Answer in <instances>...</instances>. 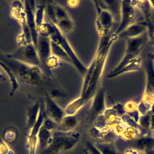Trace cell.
<instances>
[{"instance_id":"cell-1","label":"cell","mask_w":154,"mask_h":154,"mask_svg":"<svg viewBox=\"0 0 154 154\" xmlns=\"http://www.w3.org/2000/svg\"><path fill=\"white\" fill-rule=\"evenodd\" d=\"M61 134L52 136L46 148L47 152L57 154L69 151L74 148L79 139L77 134L75 135L65 134L66 133L64 132Z\"/></svg>"},{"instance_id":"cell-2","label":"cell","mask_w":154,"mask_h":154,"mask_svg":"<svg viewBox=\"0 0 154 154\" xmlns=\"http://www.w3.org/2000/svg\"><path fill=\"white\" fill-rule=\"evenodd\" d=\"M77 125L76 119L73 117L63 118L61 122V130L63 131H69L70 129L75 127Z\"/></svg>"},{"instance_id":"cell-3","label":"cell","mask_w":154,"mask_h":154,"mask_svg":"<svg viewBox=\"0 0 154 154\" xmlns=\"http://www.w3.org/2000/svg\"><path fill=\"white\" fill-rule=\"evenodd\" d=\"M95 147L102 154H119V153L115 151L112 146L108 145L107 144L101 143L96 144Z\"/></svg>"},{"instance_id":"cell-4","label":"cell","mask_w":154,"mask_h":154,"mask_svg":"<svg viewBox=\"0 0 154 154\" xmlns=\"http://www.w3.org/2000/svg\"><path fill=\"white\" fill-rule=\"evenodd\" d=\"M86 149H87V151L90 154H102L99 152L98 149L95 147V146L89 142L86 143Z\"/></svg>"},{"instance_id":"cell-5","label":"cell","mask_w":154,"mask_h":154,"mask_svg":"<svg viewBox=\"0 0 154 154\" xmlns=\"http://www.w3.org/2000/svg\"><path fill=\"white\" fill-rule=\"evenodd\" d=\"M0 154H14V153L4 143L0 142Z\"/></svg>"},{"instance_id":"cell-6","label":"cell","mask_w":154,"mask_h":154,"mask_svg":"<svg viewBox=\"0 0 154 154\" xmlns=\"http://www.w3.org/2000/svg\"><path fill=\"white\" fill-rule=\"evenodd\" d=\"M123 154H141L139 151L134 148H128L125 150Z\"/></svg>"},{"instance_id":"cell-7","label":"cell","mask_w":154,"mask_h":154,"mask_svg":"<svg viewBox=\"0 0 154 154\" xmlns=\"http://www.w3.org/2000/svg\"><path fill=\"white\" fill-rule=\"evenodd\" d=\"M144 154H154V152L152 150V148L146 149V150L144 151Z\"/></svg>"}]
</instances>
